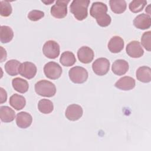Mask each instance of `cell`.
<instances>
[{
  "mask_svg": "<svg viewBox=\"0 0 151 151\" xmlns=\"http://www.w3.org/2000/svg\"><path fill=\"white\" fill-rule=\"evenodd\" d=\"M136 85L135 80L129 76H124L120 78L114 84V86L122 90L127 91L133 89Z\"/></svg>",
  "mask_w": 151,
  "mask_h": 151,
  "instance_id": "cell-14",
  "label": "cell"
},
{
  "mask_svg": "<svg viewBox=\"0 0 151 151\" xmlns=\"http://www.w3.org/2000/svg\"><path fill=\"white\" fill-rule=\"evenodd\" d=\"M89 0H74L70 6V12L78 21H83L87 17Z\"/></svg>",
  "mask_w": 151,
  "mask_h": 151,
  "instance_id": "cell-1",
  "label": "cell"
},
{
  "mask_svg": "<svg viewBox=\"0 0 151 151\" xmlns=\"http://www.w3.org/2000/svg\"><path fill=\"white\" fill-rule=\"evenodd\" d=\"M60 62L65 67H70L75 64L76 62V58L72 52L67 51L61 54L60 58Z\"/></svg>",
  "mask_w": 151,
  "mask_h": 151,
  "instance_id": "cell-24",
  "label": "cell"
},
{
  "mask_svg": "<svg viewBox=\"0 0 151 151\" xmlns=\"http://www.w3.org/2000/svg\"><path fill=\"white\" fill-rule=\"evenodd\" d=\"M42 52L44 55L48 58H56L60 55V45L54 40H48L44 43L42 47Z\"/></svg>",
  "mask_w": 151,
  "mask_h": 151,
  "instance_id": "cell-6",
  "label": "cell"
},
{
  "mask_svg": "<svg viewBox=\"0 0 151 151\" xmlns=\"http://www.w3.org/2000/svg\"><path fill=\"white\" fill-rule=\"evenodd\" d=\"M32 122V116L25 111H21L17 114V125L21 129H26L31 126Z\"/></svg>",
  "mask_w": 151,
  "mask_h": 151,
  "instance_id": "cell-15",
  "label": "cell"
},
{
  "mask_svg": "<svg viewBox=\"0 0 151 151\" xmlns=\"http://www.w3.org/2000/svg\"><path fill=\"white\" fill-rule=\"evenodd\" d=\"M151 31H149L143 34L141 38V44L143 47L148 51H150L151 45Z\"/></svg>",
  "mask_w": 151,
  "mask_h": 151,
  "instance_id": "cell-29",
  "label": "cell"
},
{
  "mask_svg": "<svg viewBox=\"0 0 151 151\" xmlns=\"http://www.w3.org/2000/svg\"><path fill=\"white\" fill-rule=\"evenodd\" d=\"M0 93H1V97H0L1 101H0V103L1 104H2L6 101L7 93H6V91L2 87L0 88Z\"/></svg>",
  "mask_w": 151,
  "mask_h": 151,
  "instance_id": "cell-31",
  "label": "cell"
},
{
  "mask_svg": "<svg viewBox=\"0 0 151 151\" xmlns=\"http://www.w3.org/2000/svg\"><path fill=\"white\" fill-rule=\"evenodd\" d=\"M134 26L140 29H147L151 26V18L148 14H139L133 19Z\"/></svg>",
  "mask_w": 151,
  "mask_h": 151,
  "instance_id": "cell-13",
  "label": "cell"
},
{
  "mask_svg": "<svg viewBox=\"0 0 151 151\" xmlns=\"http://www.w3.org/2000/svg\"><path fill=\"white\" fill-rule=\"evenodd\" d=\"M0 4L1 15L5 17L9 16L12 12V8L10 3L8 1H1Z\"/></svg>",
  "mask_w": 151,
  "mask_h": 151,
  "instance_id": "cell-28",
  "label": "cell"
},
{
  "mask_svg": "<svg viewBox=\"0 0 151 151\" xmlns=\"http://www.w3.org/2000/svg\"><path fill=\"white\" fill-rule=\"evenodd\" d=\"M150 4L149 5V6L146 8V12H147L148 13V14H150Z\"/></svg>",
  "mask_w": 151,
  "mask_h": 151,
  "instance_id": "cell-33",
  "label": "cell"
},
{
  "mask_svg": "<svg viewBox=\"0 0 151 151\" xmlns=\"http://www.w3.org/2000/svg\"><path fill=\"white\" fill-rule=\"evenodd\" d=\"M34 88L37 94L43 97H51L56 93L55 84L46 80H41L37 82L35 84Z\"/></svg>",
  "mask_w": 151,
  "mask_h": 151,
  "instance_id": "cell-2",
  "label": "cell"
},
{
  "mask_svg": "<svg viewBox=\"0 0 151 151\" xmlns=\"http://www.w3.org/2000/svg\"><path fill=\"white\" fill-rule=\"evenodd\" d=\"M37 71L36 65L34 63L29 61L21 63L19 68V74L28 80L34 78L37 74Z\"/></svg>",
  "mask_w": 151,
  "mask_h": 151,
  "instance_id": "cell-9",
  "label": "cell"
},
{
  "mask_svg": "<svg viewBox=\"0 0 151 151\" xmlns=\"http://www.w3.org/2000/svg\"><path fill=\"white\" fill-rule=\"evenodd\" d=\"M15 117V112L13 109L6 106L0 107V118L2 122L9 123L12 122Z\"/></svg>",
  "mask_w": 151,
  "mask_h": 151,
  "instance_id": "cell-19",
  "label": "cell"
},
{
  "mask_svg": "<svg viewBox=\"0 0 151 151\" xmlns=\"http://www.w3.org/2000/svg\"><path fill=\"white\" fill-rule=\"evenodd\" d=\"M94 73L100 76L106 75L110 68V61L106 58H99L96 59L92 64Z\"/></svg>",
  "mask_w": 151,
  "mask_h": 151,
  "instance_id": "cell-7",
  "label": "cell"
},
{
  "mask_svg": "<svg viewBox=\"0 0 151 151\" xmlns=\"http://www.w3.org/2000/svg\"><path fill=\"white\" fill-rule=\"evenodd\" d=\"M12 85L14 90L20 93H26L29 88L27 80L20 77H16L12 80Z\"/></svg>",
  "mask_w": 151,
  "mask_h": 151,
  "instance_id": "cell-22",
  "label": "cell"
},
{
  "mask_svg": "<svg viewBox=\"0 0 151 151\" xmlns=\"http://www.w3.org/2000/svg\"><path fill=\"white\" fill-rule=\"evenodd\" d=\"M1 47V62H3L6 58V50L2 47Z\"/></svg>",
  "mask_w": 151,
  "mask_h": 151,
  "instance_id": "cell-32",
  "label": "cell"
},
{
  "mask_svg": "<svg viewBox=\"0 0 151 151\" xmlns=\"http://www.w3.org/2000/svg\"><path fill=\"white\" fill-rule=\"evenodd\" d=\"M70 80L76 84H81L86 81L88 78V72L86 69L80 66L71 68L68 71Z\"/></svg>",
  "mask_w": 151,
  "mask_h": 151,
  "instance_id": "cell-3",
  "label": "cell"
},
{
  "mask_svg": "<svg viewBox=\"0 0 151 151\" xmlns=\"http://www.w3.org/2000/svg\"><path fill=\"white\" fill-rule=\"evenodd\" d=\"M127 54L132 58H140L144 54V50L138 41H132L126 46Z\"/></svg>",
  "mask_w": 151,
  "mask_h": 151,
  "instance_id": "cell-11",
  "label": "cell"
},
{
  "mask_svg": "<svg viewBox=\"0 0 151 151\" xmlns=\"http://www.w3.org/2000/svg\"><path fill=\"white\" fill-rule=\"evenodd\" d=\"M38 110L43 114H49L52 111L54 105L51 100L42 99L38 101Z\"/></svg>",
  "mask_w": 151,
  "mask_h": 151,
  "instance_id": "cell-26",
  "label": "cell"
},
{
  "mask_svg": "<svg viewBox=\"0 0 151 151\" xmlns=\"http://www.w3.org/2000/svg\"><path fill=\"white\" fill-rule=\"evenodd\" d=\"M83 114V110L81 106L76 104L69 105L66 109L65 112L66 118L71 121L78 120L81 117Z\"/></svg>",
  "mask_w": 151,
  "mask_h": 151,
  "instance_id": "cell-10",
  "label": "cell"
},
{
  "mask_svg": "<svg viewBox=\"0 0 151 151\" xmlns=\"http://www.w3.org/2000/svg\"><path fill=\"white\" fill-rule=\"evenodd\" d=\"M9 102V104L17 110L22 109L26 104V100L24 97L16 93L10 97Z\"/></svg>",
  "mask_w": 151,
  "mask_h": 151,
  "instance_id": "cell-20",
  "label": "cell"
},
{
  "mask_svg": "<svg viewBox=\"0 0 151 151\" xmlns=\"http://www.w3.org/2000/svg\"><path fill=\"white\" fill-rule=\"evenodd\" d=\"M70 1L58 0L53 5L50 10V13L55 18L61 19L66 17L67 14V5Z\"/></svg>",
  "mask_w": 151,
  "mask_h": 151,
  "instance_id": "cell-5",
  "label": "cell"
},
{
  "mask_svg": "<svg viewBox=\"0 0 151 151\" xmlns=\"http://www.w3.org/2000/svg\"><path fill=\"white\" fill-rule=\"evenodd\" d=\"M77 57L78 60L84 64L90 63L94 57L93 50L87 47L83 46L80 47L77 51Z\"/></svg>",
  "mask_w": 151,
  "mask_h": 151,
  "instance_id": "cell-12",
  "label": "cell"
},
{
  "mask_svg": "<svg viewBox=\"0 0 151 151\" xmlns=\"http://www.w3.org/2000/svg\"><path fill=\"white\" fill-rule=\"evenodd\" d=\"M137 79L142 83H147L151 80V69L147 66H142L138 68L136 73Z\"/></svg>",
  "mask_w": 151,
  "mask_h": 151,
  "instance_id": "cell-18",
  "label": "cell"
},
{
  "mask_svg": "<svg viewBox=\"0 0 151 151\" xmlns=\"http://www.w3.org/2000/svg\"><path fill=\"white\" fill-rule=\"evenodd\" d=\"M109 4L112 12L118 14L124 12L127 7L126 2L124 0H110Z\"/></svg>",
  "mask_w": 151,
  "mask_h": 151,
  "instance_id": "cell-25",
  "label": "cell"
},
{
  "mask_svg": "<svg viewBox=\"0 0 151 151\" xmlns=\"http://www.w3.org/2000/svg\"><path fill=\"white\" fill-rule=\"evenodd\" d=\"M14 37L12 28L6 25H2L0 28V40L3 44L9 42Z\"/></svg>",
  "mask_w": 151,
  "mask_h": 151,
  "instance_id": "cell-23",
  "label": "cell"
},
{
  "mask_svg": "<svg viewBox=\"0 0 151 151\" xmlns=\"http://www.w3.org/2000/svg\"><path fill=\"white\" fill-rule=\"evenodd\" d=\"M146 4L147 1L145 0H134L129 4V8L131 12L138 13L143 9Z\"/></svg>",
  "mask_w": 151,
  "mask_h": 151,
  "instance_id": "cell-27",
  "label": "cell"
},
{
  "mask_svg": "<svg viewBox=\"0 0 151 151\" xmlns=\"http://www.w3.org/2000/svg\"><path fill=\"white\" fill-rule=\"evenodd\" d=\"M129 68L127 61L124 60H116L112 64L111 70L113 73L117 76H122L125 74Z\"/></svg>",
  "mask_w": 151,
  "mask_h": 151,
  "instance_id": "cell-16",
  "label": "cell"
},
{
  "mask_svg": "<svg viewBox=\"0 0 151 151\" xmlns=\"http://www.w3.org/2000/svg\"><path fill=\"white\" fill-rule=\"evenodd\" d=\"M107 11L108 8L105 4L101 2H94L90 8V14L96 20H99L107 15Z\"/></svg>",
  "mask_w": 151,
  "mask_h": 151,
  "instance_id": "cell-8",
  "label": "cell"
},
{
  "mask_svg": "<svg viewBox=\"0 0 151 151\" xmlns=\"http://www.w3.org/2000/svg\"><path fill=\"white\" fill-rule=\"evenodd\" d=\"M21 63L17 60H10L5 64V70L11 76H17L19 73V68Z\"/></svg>",
  "mask_w": 151,
  "mask_h": 151,
  "instance_id": "cell-21",
  "label": "cell"
},
{
  "mask_svg": "<svg viewBox=\"0 0 151 151\" xmlns=\"http://www.w3.org/2000/svg\"><path fill=\"white\" fill-rule=\"evenodd\" d=\"M54 2V1H47V2L42 1V2H43V3L45 4H47V5H48V4H51V3H53Z\"/></svg>",
  "mask_w": 151,
  "mask_h": 151,
  "instance_id": "cell-34",
  "label": "cell"
},
{
  "mask_svg": "<svg viewBox=\"0 0 151 151\" xmlns=\"http://www.w3.org/2000/svg\"><path fill=\"white\" fill-rule=\"evenodd\" d=\"M124 46V41L119 36L113 37L109 41L107 45L109 51L112 53L120 52L123 49Z\"/></svg>",
  "mask_w": 151,
  "mask_h": 151,
  "instance_id": "cell-17",
  "label": "cell"
},
{
  "mask_svg": "<svg viewBox=\"0 0 151 151\" xmlns=\"http://www.w3.org/2000/svg\"><path fill=\"white\" fill-rule=\"evenodd\" d=\"M44 73L47 78L51 80H56L61 77L63 70L58 63L54 61H50L45 64Z\"/></svg>",
  "mask_w": 151,
  "mask_h": 151,
  "instance_id": "cell-4",
  "label": "cell"
},
{
  "mask_svg": "<svg viewBox=\"0 0 151 151\" xmlns=\"http://www.w3.org/2000/svg\"><path fill=\"white\" fill-rule=\"evenodd\" d=\"M44 17V12L39 10H32L28 14V18L30 21H37Z\"/></svg>",
  "mask_w": 151,
  "mask_h": 151,
  "instance_id": "cell-30",
  "label": "cell"
}]
</instances>
